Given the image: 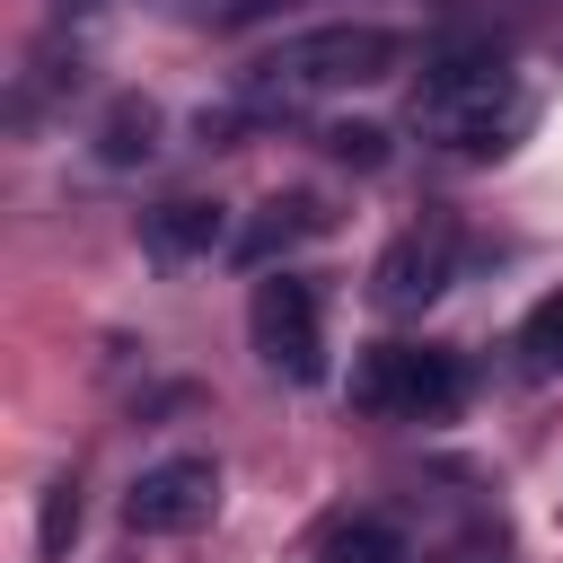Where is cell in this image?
Returning <instances> with one entry per match:
<instances>
[{"label": "cell", "mask_w": 563, "mask_h": 563, "mask_svg": "<svg viewBox=\"0 0 563 563\" xmlns=\"http://www.w3.org/2000/svg\"><path fill=\"white\" fill-rule=\"evenodd\" d=\"M519 123H528V88L501 53H449L413 88V132L449 158H493Z\"/></svg>", "instance_id": "cell-2"}, {"label": "cell", "mask_w": 563, "mask_h": 563, "mask_svg": "<svg viewBox=\"0 0 563 563\" xmlns=\"http://www.w3.org/2000/svg\"><path fill=\"white\" fill-rule=\"evenodd\" d=\"M449 264H457V229H449V220H413V229L369 264V299H378L387 317H413V308H431V299L449 290Z\"/></svg>", "instance_id": "cell-6"}, {"label": "cell", "mask_w": 563, "mask_h": 563, "mask_svg": "<svg viewBox=\"0 0 563 563\" xmlns=\"http://www.w3.org/2000/svg\"><path fill=\"white\" fill-rule=\"evenodd\" d=\"M299 238H325V211H317L308 194H282V202H264V220L238 238V255H246V264H273V255H290Z\"/></svg>", "instance_id": "cell-8"}, {"label": "cell", "mask_w": 563, "mask_h": 563, "mask_svg": "<svg viewBox=\"0 0 563 563\" xmlns=\"http://www.w3.org/2000/svg\"><path fill=\"white\" fill-rule=\"evenodd\" d=\"M141 238H150V255L185 264V255H211V246H229V211H220V202H158V211L141 220Z\"/></svg>", "instance_id": "cell-7"}, {"label": "cell", "mask_w": 563, "mask_h": 563, "mask_svg": "<svg viewBox=\"0 0 563 563\" xmlns=\"http://www.w3.org/2000/svg\"><path fill=\"white\" fill-rule=\"evenodd\" d=\"M317 563H413V545H405V528H396V519L361 510V519H343V528L317 545Z\"/></svg>", "instance_id": "cell-10"}, {"label": "cell", "mask_w": 563, "mask_h": 563, "mask_svg": "<svg viewBox=\"0 0 563 563\" xmlns=\"http://www.w3.org/2000/svg\"><path fill=\"white\" fill-rule=\"evenodd\" d=\"M70 537H79V493H70V484H53V493H44V554L62 563V554H70Z\"/></svg>", "instance_id": "cell-12"}, {"label": "cell", "mask_w": 563, "mask_h": 563, "mask_svg": "<svg viewBox=\"0 0 563 563\" xmlns=\"http://www.w3.org/2000/svg\"><path fill=\"white\" fill-rule=\"evenodd\" d=\"M519 361H528L537 378H545V369H563V290L528 308V325H519Z\"/></svg>", "instance_id": "cell-11"}, {"label": "cell", "mask_w": 563, "mask_h": 563, "mask_svg": "<svg viewBox=\"0 0 563 563\" xmlns=\"http://www.w3.org/2000/svg\"><path fill=\"white\" fill-rule=\"evenodd\" d=\"M246 325H255V352L290 387H317L325 378V325H317V290L299 273H264L255 299H246Z\"/></svg>", "instance_id": "cell-4"}, {"label": "cell", "mask_w": 563, "mask_h": 563, "mask_svg": "<svg viewBox=\"0 0 563 563\" xmlns=\"http://www.w3.org/2000/svg\"><path fill=\"white\" fill-rule=\"evenodd\" d=\"M405 62V44H396V26H308V35H282L264 62H246V79H238V97H246V114H299V106H325V97H343V88H369V79H387Z\"/></svg>", "instance_id": "cell-1"}, {"label": "cell", "mask_w": 563, "mask_h": 563, "mask_svg": "<svg viewBox=\"0 0 563 563\" xmlns=\"http://www.w3.org/2000/svg\"><path fill=\"white\" fill-rule=\"evenodd\" d=\"M325 150H334V158H352V167H378V158H387V132H378V123H334V132H325Z\"/></svg>", "instance_id": "cell-13"}, {"label": "cell", "mask_w": 563, "mask_h": 563, "mask_svg": "<svg viewBox=\"0 0 563 563\" xmlns=\"http://www.w3.org/2000/svg\"><path fill=\"white\" fill-rule=\"evenodd\" d=\"M211 510H220V466L211 457H158L123 493V519L141 537H194V528H211Z\"/></svg>", "instance_id": "cell-5"}, {"label": "cell", "mask_w": 563, "mask_h": 563, "mask_svg": "<svg viewBox=\"0 0 563 563\" xmlns=\"http://www.w3.org/2000/svg\"><path fill=\"white\" fill-rule=\"evenodd\" d=\"M352 405L361 413H396V422H449L466 405V361L440 343H378L352 369Z\"/></svg>", "instance_id": "cell-3"}, {"label": "cell", "mask_w": 563, "mask_h": 563, "mask_svg": "<svg viewBox=\"0 0 563 563\" xmlns=\"http://www.w3.org/2000/svg\"><path fill=\"white\" fill-rule=\"evenodd\" d=\"M264 9H273V0H229L220 18H229V26H246V18H264Z\"/></svg>", "instance_id": "cell-14"}, {"label": "cell", "mask_w": 563, "mask_h": 563, "mask_svg": "<svg viewBox=\"0 0 563 563\" xmlns=\"http://www.w3.org/2000/svg\"><path fill=\"white\" fill-rule=\"evenodd\" d=\"M150 150H158V106L150 97H114L106 123H97V158L106 167H141Z\"/></svg>", "instance_id": "cell-9"}]
</instances>
